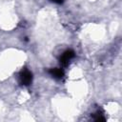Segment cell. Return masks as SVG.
<instances>
[{"mask_svg":"<svg viewBox=\"0 0 122 122\" xmlns=\"http://www.w3.org/2000/svg\"><path fill=\"white\" fill-rule=\"evenodd\" d=\"M49 73L55 79H61L64 76V71L59 68H53L49 71Z\"/></svg>","mask_w":122,"mask_h":122,"instance_id":"3","label":"cell"},{"mask_svg":"<svg viewBox=\"0 0 122 122\" xmlns=\"http://www.w3.org/2000/svg\"><path fill=\"white\" fill-rule=\"evenodd\" d=\"M73 57H74V51H73L72 50H67V51H65L62 53V55L59 57L60 64H61L62 66L66 67V66L69 65L70 61H71Z\"/></svg>","mask_w":122,"mask_h":122,"instance_id":"2","label":"cell"},{"mask_svg":"<svg viewBox=\"0 0 122 122\" xmlns=\"http://www.w3.org/2000/svg\"><path fill=\"white\" fill-rule=\"evenodd\" d=\"M32 81V73L28 69H23L19 73V82L21 85L29 86Z\"/></svg>","mask_w":122,"mask_h":122,"instance_id":"1","label":"cell"},{"mask_svg":"<svg viewBox=\"0 0 122 122\" xmlns=\"http://www.w3.org/2000/svg\"><path fill=\"white\" fill-rule=\"evenodd\" d=\"M94 120L95 121H105L106 120V118L104 117V115L101 113V112H97V113H95L94 114Z\"/></svg>","mask_w":122,"mask_h":122,"instance_id":"4","label":"cell"},{"mask_svg":"<svg viewBox=\"0 0 122 122\" xmlns=\"http://www.w3.org/2000/svg\"><path fill=\"white\" fill-rule=\"evenodd\" d=\"M50 1H51L53 3H56V4H62L64 2V0H50Z\"/></svg>","mask_w":122,"mask_h":122,"instance_id":"5","label":"cell"}]
</instances>
